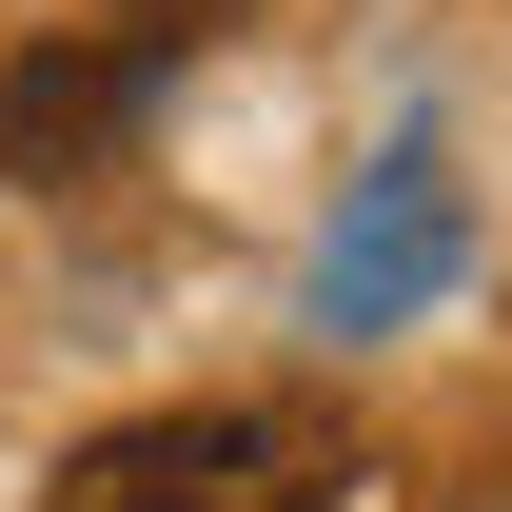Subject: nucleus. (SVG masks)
I'll list each match as a JSON object with an SVG mask.
<instances>
[{
    "label": "nucleus",
    "instance_id": "f257e3e1",
    "mask_svg": "<svg viewBox=\"0 0 512 512\" xmlns=\"http://www.w3.org/2000/svg\"><path fill=\"white\" fill-rule=\"evenodd\" d=\"M335 493H355V453L316 414H119L60 453L40 512H335Z\"/></svg>",
    "mask_w": 512,
    "mask_h": 512
},
{
    "label": "nucleus",
    "instance_id": "f03ea898",
    "mask_svg": "<svg viewBox=\"0 0 512 512\" xmlns=\"http://www.w3.org/2000/svg\"><path fill=\"white\" fill-rule=\"evenodd\" d=\"M138 99H158L138 40H40V60H0V178H20V197L99 178V158L138 138Z\"/></svg>",
    "mask_w": 512,
    "mask_h": 512
},
{
    "label": "nucleus",
    "instance_id": "7ed1b4c3",
    "mask_svg": "<svg viewBox=\"0 0 512 512\" xmlns=\"http://www.w3.org/2000/svg\"><path fill=\"white\" fill-rule=\"evenodd\" d=\"M99 20H119L138 60H178V40H217V20H237V0H99Z\"/></svg>",
    "mask_w": 512,
    "mask_h": 512
}]
</instances>
